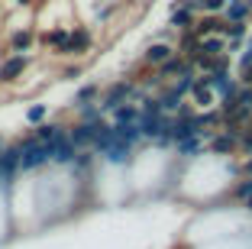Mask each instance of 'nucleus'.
<instances>
[{
	"instance_id": "nucleus-27",
	"label": "nucleus",
	"mask_w": 252,
	"mask_h": 249,
	"mask_svg": "<svg viewBox=\"0 0 252 249\" xmlns=\"http://www.w3.org/2000/svg\"><path fill=\"white\" fill-rule=\"evenodd\" d=\"M239 149H243L246 155H252V123H249V130H243V136H239Z\"/></svg>"
},
{
	"instance_id": "nucleus-14",
	"label": "nucleus",
	"mask_w": 252,
	"mask_h": 249,
	"mask_svg": "<svg viewBox=\"0 0 252 249\" xmlns=\"http://www.w3.org/2000/svg\"><path fill=\"white\" fill-rule=\"evenodd\" d=\"M220 26H223V20H220V16H210V13H204L200 20H194L191 33H194L197 39H204V36H214V33H220Z\"/></svg>"
},
{
	"instance_id": "nucleus-17",
	"label": "nucleus",
	"mask_w": 252,
	"mask_h": 249,
	"mask_svg": "<svg viewBox=\"0 0 252 249\" xmlns=\"http://www.w3.org/2000/svg\"><path fill=\"white\" fill-rule=\"evenodd\" d=\"M32 136H36L39 142H55V140H62V136H68V126H62V123H39Z\"/></svg>"
},
{
	"instance_id": "nucleus-32",
	"label": "nucleus",
	"mask_w": 252,
	"mask_h": 249,
	"mask_svg": "<svg viewBox=\"0 0 252 249\" xmlns=\"http://www.w3.org/2000/svg\"><path fill=\"white\" fill-rule=\"evenodd\" d=\"M0 149H3V146H0ZM0 181H3V172H0Z\"/></svg>"
},
{
	"instance_id": "nucleus-31",
	"label": "nucleus",
	"mask_w": 252,
	"mask_h": 249,
	"mask_svg": "<svg viewBox=\"0 0 252 249\" xmlns=\"http://www.w3.org/2000/svg\"><path fill=\"white\" fill-rule=\"evenodd\" d=\"M243 204H246V207H249V211H252V198H246V201H243Z\"/></svg>"
},
{
	"instance_id": "nucleus-8",
	"label": "nucleus",
	"mask_w": 252,
	"mask_h": 249,
	"mask_svg": "<svg viewBox=\"0 0 252 249\" xmlns=\"http://www.w3.org/2000/svg\"><path fill=\"white\" fill-rule=\"evenodd\" d=\"M0 172H3V181H10L20 172V142L0 149Z\"/></svg>"
},
{
	"instance_id": "nucleus-24",
	"label": "nucleus",
	"mask_w": 252,
	"mask_h": 249,
	"mask_svg": "<svg viewBox=\"0 0 252 249\" xmlns=\"http://www.w3.org/2000/svg\"><path fill=\"white\" fill-rule=\"evenodd\" d=\"M45 117H49V104H32V107L26 110V123H32V126H39Z\"/></svg>"
},
{
	"instance_id": "nucleus-6",
	"label": "nucleus",
	"mask_w": 252,
	"mask_h": 249,
	"mask_svg": "<svg viewBox=\"0 0 252 249\" xmlns=\"http://www.w3.org/2000/svg\"><path fill=\"white\" fill-rule=\"evenodd\" d=\"M188 68H194V65H191L188 59H181L178 52H175L168 62H162V65L156 68V78H152V81H168V78H175V74H185Z\"/></svg>"
},
{
	"instance_id": "nucleus-22",
	"label": "nucleus",
	"mask_w": 252,
	"mask_h": 249,
	"mask_svg": "<svg viewBox=\"0 0 252 249\" xmlns=\"http://www.w3.org/2000/svg\"><path fill=\"white\" fill-rule=\"evenodd\" d=\"M136 120H139V107H136L133 101L120 104V107L113 110V123H136Z\"/></svg>"
},
{
	"instance_id": "nucleus-7",
	"label": "nucleus",
	"mask_w": 252,
	"mask_h": 249,
	"mask_svg": "<svg viewBox=\"0 0 252 249\" xmlns=\"http://www.w3.org/2000/svg\"><path fill=\"white\" fill-rule=\"evenodd\" d=\"M49 152H52V162H55V165H71L74 155H78V146H74L68 136H62V140L49 142Z\"/></svg>"
},
{
	"instance_id": "nucleus-16",
	"label": "nucleus",
	"mask_w": 252,
	"mask_h": 249,
	"mask_svg": "<svg viewBox=\"0 0 252 249\" xmlns=\"http://www.w3.org/2000/svg\"><path fill=\"white\" fill-rule=\"evenodd\" d=\"M32 42H36V30L32 26H23L10 36V52H30Z\"/></svg>"
},
{
	"instance_id": "nucleus-15",
	"label": "nucleus",
	"mask_w": 252,
	"mask_h": 249,
	"mask_svg": "<svg viewBox=\"0 0 252 249\" xmlns=\"http://www.w3.org/2000/svg\"><path fill=\"white\" fill-rule=\"evenodd\" d=\"M236 149H239V136L236 133H220V136L210 140V152L214 155H226V152H236Z\"/></svg>"
},
{
	"instance_id": "nucleus-21",
	"label": "nucleus",
	"mask_w": 252,
	"mask_h": 249,
	"mask_svg": "<svg viewBox=\"0 0 252 249\" xmlns=\"http://www.w3.org/2000/svg\"><path fill=\"white\" fill-rule=\"evenodd\" d=\"M181 101H185V97H181V94H178V91L171 88V84H168V88H165V91H162V94H158V104H162V110H165V113H178V107H181Z\"/></svg>"
},
{
	"instance_id": "nucleus-30",
	"label": "nucleus",
	"mask_w": 252,
	"mask_h": 249,
	"mask_svg": "<svg viewBox=\"0 0 252 249\" xmlns=\"http://www.w3.org/2000/svg\"><path fill=\"white\" fill-rule=\"evenodd\" d=\"M13 3H16V7H26V3H30V0H13Z\"/></svg>"
},
{
	"instance_id": "nucleus-13",
	"label": "nucleus",
	"mask_w": 252,
	"mask_h": 249,
	"mask_svg": "<svg viewBox=\"0 0 252 249\" xmlns=\"http://www.w3.org/2000/svg\"><path fill=\"white\" fill-rule=\"evenodd\" d=\"M252 13V7L246 0H226V7H223V20L226 23H246Z\"/></svg>"
},
{
	"instance_id": "nucleus-28",
	"label": "nucleus",
	"mask_w": 252,
	"mask_h": 249,
	"mask_svg": "<svg viewBox=\"0 0 252 249\" xmlns=\"http://www.w3.org/2000/svg\"><path fill=\"white\" fill-rule=\"evenodd\" d=\"M81 74V65H74V68H65V78H78Z\"/></svg>"
},
{
	"instance_id": "nucleus-5",
	"label": "nucleus",
	"mask_w": 252,
	"mask_h": 249,
	"mask_svg": "<svg viewBox=\"0 0 252 249\" xmlns=\"http://www.w3.org/2000/svg\"><path fill=\"white\" fill-rule=\"evenodd\" d=\"M100 123H104V120H100ZM100 123H81V120H78L74 126H68V140H71L78 149L94 146V140H97V126H100Z\"/></svg>"
},
{
	"instance_id": "nucleus-19",
	"label": "nucleus",
	"mask_w": 252,
	"mask_h": 249,
	"mask_svg": "<svg viewBox=\"0 0 252 249\" xmlns=\"http://www.w3.org/2000/svg\"><path fill=\"white\" fill-rule=\"evenodd\" d=\"M68 36H71V30H68V26H55V30L42 33V36H39V42H42V45H52V49H62V45L68 42Z\"/></svg>"
},
{
	"instance_id": "nucleus-18",
	"label": "nucleus",
	"mask_w": 252,
	"mask_h": 249,
	"mask_svg": "<svg viewBox=\"0 0 252 249\" xmlns=\"http://www.w3.org/2000/svg\"><path fill=\"white\" fill-rule=\"evenodd\" d=\"M113 130H117V136L123 142H129V146H133V142H139V140H146V136H142L139 120H136V123H113Z\"/></svg>"
},
{
	"instance_id": "nucleus-23",
	"label": "nucleus",
	"mask_w": 252,
	"mask_h": 249,
	"mask_svg": "<svg viewBox=\"0 0 252 249\" xmlns=\"http://www.w3.org/2000/svg\"><path fill=\"white\" fill-rule=\"evenodd\" d=\"M175 149H178V155H185V159H194V155L204 152V140H200V136H191V140L175 142Z\"/></svg>"
},
{
	"instance_id": "nucleus-29",
	"label": "nucleus",
	"mask_w": 252,
	"mask_h": 249,
	"mask_svg": "<svg viewBox=\"0 0 252 249\" xmlns=\"http://www.w3.org/2000/svg\"><path fill=\"white\" fill-rule=\"evenodd\" d=\"M243 175H252V155L246 159V165H243Z\"/></svg>"
},
{
	"instance_id": "nucleus-10",
	"label": "nucleus",
	"mask_w": 252,
	"mask_h": 249,
	"mask_svg": "<svg viewBox=\"0 0 252 249\" xmlns=\"http://www.w3.org/2000/svg\"><path fill=\"white\" fill-rule=\"evenodd\" d=\"M226 39L220 36V33H214V36H204L197 45V55H207V59H217V55H226Z\"/></svg>"
},
{
	"instance_id": "nucleus-2",
	"label": "nucleus",
	"mask_w": 252,
	"mask_h": 249,
	"mask_svg": "<svg viewBox=\"0 0 252 249\" xmlns=\"http://www.w3.org/2000/svg\"><path fill=\"white\" fill-rule=\"evenodd\" d=\"M133 91H136L133 81H117V84H110V88L104 91V97H100L97 104H100V110H104V113H107V110L113 113V110H117L120 104H126L129 97H133Z\"/></svg>"
},
{
	"instance_id": "nucleus-9",
	"label": "nucleus",
	"mask_w": 252,
	"mask_h": 249,
	"mask_svg": "<svg viewBox=\"0 0 252 249\" xmlns=\"http://www.w3.org/2000/svg\"><path fill=\"white\" fill-rule=\"evenodd\" d=\"M194 13H197V10H191V7H178V3H175V10L168 13V26H171L175 33L191 30V26H194V20H197Z\"/></svg>"
},
{
	"instance_id": "nucleus-11",
	"label": "nucleus",
	"mask_w": 252,
	"mask_h": 249,
	"mask_svg": "<svg viewBox=\"0 0 252 249\" xmlns=\"http://www.w3.org/2000/svg\"><path fill=\"white\" fill-rule=\"evenodd\" d=\"M171 55H175V45L171 42H152L146 49V55H142V62H146V65H162V62H168Z\"/></svg>"
},
{
	"instance_id": "nucleus-3",
	"label": "nucleus",
	"mask_w": 252,
	"mask_h": 249,
	"mask_svg": "<svg viewBox=\"0 0 252 249\" xmlns=\"http://www.w3.org/2000/svg\"><path fill=\"white\" fill-rule=\"evenodd\" d=\"M26 68H30V55H26V52H13V55H7L3 65H0V84H13Z\"/></svg>"
},
{
	"instance_id": "nucleus-4",
	"label": "nucleus",
	"mask_w": 252,
	"mask_h": 249,
	"mask_svg": "<svg viewBox=\"0 0 252 249\" xmlns=\"http://www.w3.org/2000/svg\"><path fill=\"white\" fill-rule=\"evenodd\" d=\"M91 42H94V39H91L88 26H74L71 36H68V42L62 45V49H55V52H59V55H84V52L91 49Z\"/></svg>"
},
{
	"instance_id": "nucleus-25",
	"label": "nucleus",
	"mask_w": 252,
	"mask_h": 249,
	"mask_svg": "<svg viewBox=\"0 0 252 249\" xmlns=\"http://www.w3.org/2000/svg\"><path fill=\"white\" fill-rule=\"evenodd\" d=\"M100 120H104L100 104H88V107H81V123H100Z\"/></svg>"
},
{
	"instance_id": "nucleus-1",
	"label": "nucleus",
	"mask_w": 252,
	"mask_h": 249,
	"mask_svg": "<svg viewBox=\"0 0 252 249\" xmlns=\"http://www.w3.org/2000/svg\"><path fill=\"white\" fill-rule=\"evenodd\" d=\"M52 162V152H49V142H39L36 136H26L20 142V172H36L42 165Z\"/></svg>"
},
{
	"instance_id": "nucleus-20",
	"label": "nucleus",
	"mask_w": 252,
	"mask_h": 249,
	"mask_svg": "<svg viewBox=\"0 0 252 249\" xmlns=\"http://www.w3.org/2000/svg\"><path fill=\"white\" fill-rule=\"evenodd\" d=\"M94 101H100V84H84L74 91V107H88Z\"/></svg>"
},
{
	"instance_id": "nucleus-12",
	"label": "nucleus",
	"mask_w": 252,
	"mask_h": 249,
	"mask_svg": "<svg viewBox=\"0 0 252 249\" xmlns=\"http://www.w3.org/2000/svg\"><path fill=\"white\" fill-rule=\"evenodd\" d=\"M100 155H104L107 162H113V165H123V162H129V155H133V146H129V142H123V140L117 136V140H113Z\"/></svg>"
},
{
	"instance_id": "nucleus-26",
	"label": "nucleus",
	"mask_w": 252,
	"mask_h": 249,
	"mask_svg": "<svg viewBox=\"0 0 252 249\" xmlns=\"http://www.w3.org/2000/svg\"><path fill=\"white\" fill-rule=\"evenodd\" d=\"M233 198H236V201H246V198H252V175H246L243 181H239L236 188H233Z\"/></svg>"
}]
</instances>
